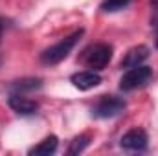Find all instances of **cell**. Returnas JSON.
<instances>
[{
    "instance_id": "obj_1",
    "label": "cell",
    "mask_w": 158,
    "mask_h": 156,
    "mask_svg": "<svg viewBox=\"0 0 158 156\" xmlns=\"http://www.w3.org/2000/svg\"><path fill=\"white\" fill-rule=\"evenodd\" d=\"M81 35H83V30L74 31V33L68 35L66 39L59 40L57 44L46 48V50L40 53V61H42L44 64H57V63L64 61V59L70 55V51L74 50V46L77 44V40L81 39Z\"/></svg>"
},
{
    "instance_id": "obj_2",
    "label": "cell",
    "mask_w": 158,
    "mask_h": 156,
    "mask_svg": "<svg viewBox=\"0 0 158 156\" xmlns=\"http://www.w3.org/2000/svg\"><path fill=\"white\" fill-rule=\"evenodd\" d=\"M112 59V46L105 42H98L88 46L83 51V63L90 70H103Z\"/></svg>"
},
{
    "instance_id": "obj_3",
    "label": "cell",
    "mask_w": 158,
    "mask_h": 156,
    "mask_svg": "<svg viewBox=\"0 0 158 156\" xmlns=\"http://www.w3.org/2000/svg\"><path fill=\"white\" fill-rule=\"evenodd\" d=\"M153 77V70L149 66H143V64H138L134 68H129L123 77L119 81V88L123 92H131V90H136V88H142L145 86Z\"/></svg>"
},
{
    "instance_id": "obj_4",
    "label": "cell",
    "mask_w": 158,
    "mask_h": 156,
    "mask_svg": "<svg viewBox=\"0 0 158 156\" xmlns=\"http://www.w3.org/2000/svg\"><path fill=\"white\" fill-rule=\"evenodd\" d=\"M125 101L121 97L116 96H103L94 107H92V114L96 117H101V119H107V117H114L121 114L125 110Z\"/></svg>"
},
{
    "instance_id": "obj_5",
    "label": "cell",
    "mask_w": 158,
    "mask_h": 156,
    "mask_svg": "<svg viewBox=\"0 0 158 156\" xmlns=\"http://www.w3.org/2000/svg\"><path fill=\"white\" fill-rule=\"evenodd\" d=\"M147 132L143 129H131L121 136V147L127 151H145L147 149Z\"/></svg>"
},
{
    "instance_id": "obj_6",
    "label": "cell",
    "mask_w": 158,
    "mask_h": 156,
    "mask_svg": "<svg viewBox=\"0 0 158 156\" xmlns=\"http://www.w3.org/2000/svg\"><path fill=\"white\" fill-rule=\"evenodd\" d=\"M7 103H9V107H11L17 114H20V116H31V114H35V112L39 110L37 101L28 99V97H24L22 94H11L9 99H7Z\"/></svg>"
},
{
    "instance_id": "obj_7",
    "label": "cell",
    "mask_w": 158,
    "mask_h": 156,
    "mask_svg": "<svg viewBox=\"0 0 158 156\" xmlns=\"http://www.w3.org/2000/svg\"><path fill=\"white\" fill-rule=\"evenodd\" d=\"M72 84L77 88V90H90V88H96L99 83H101V76L99 74H96L94 70H85V72H77V74H74L72 77Z\"/></svg>"
},
{
    "instance_id": "obj_8",
    "label": "cell",
    "mask_w": 158,
    "mask_h": 156,
    "mask_svg": "<svg viewBox=\"0 0 158 156\" xmlns=\"http://www.w3.org/2000/svg\"><path fill=\"white\" fill-rule=\"evenodd\" d=\"M147 57H149V48H147V46H143V44L134 46V48H131V50L125 53V57L121 59V68H134V66L142 64Z\"/></svg>"
},
{
    "instance_id": "obj_9",
    "label": "cell",
    "mask_w": 158,
    "mask_h": 156,
    "mask_svg": "<svg viewBox=\"0 0 158 156\" xmlns=\"http://www.w3.org/2000/svg\"><path fill=\"white\" fill-rule=\"evenodd\" d=\"M57 145H59L57 138H55V136H48V138H44V140L40 142L39 145H35V147L30 149V154L50 156V154H53V153L57 151Z\"/></svg>"
},
{
    "instance_id": "obj_10",
    "label": "cell",
    "mask_w": 158,
    "mask_h": 156,
    "mask_svg": "<svg viewBox=\"0 0 158 156\" xmlns=\"http://www.w3.org/2000/svg\"><path fill=\"white\" fill-rule=\"evenodd\" d=\"M42 86V81L40 79H22V81H15L9 90L13 94H22V92H31V90H37Z\"/></svg>"
},
{
    "instance_id": "obj_11",
    "label": "cell",
    "mask_w": 158,
    "mask_h": 156,
    "mask_svg": "<svg viewBox=\"0 0 158 156\" xmlns=\"http://www.w3.org/2000/svg\"><path fill=\"white\" fill-rule=\"evenodd\" d=\"M129 4H131V0H103L101 2V11H105V13H116V11L125 9Z\"/></svg>"
},
{
    "instance_id": "obj_12",
    "label": "cell",
    "mask_w": 158,
    "mask_h": 156,
    "mask_svg": "<svg viewBox=\"0 0 158 156\" xmlns=\"http://www.w3.org/2000/svg\"><path fill=\"white\" fill-rule=\"evenodd\" d=\"M88 136L86 134H81L77 138H74V142H72V145H70V149H68V154H79V153H83L85 151V147L88 145Z\"/></svg>"
},
{
    "instance_id": "obj_13",
    "label": "cell",
    "mask_w": 158,
    "mask_h": 156,
    "mask_svg": "<svg viewBox=\"0 0 158 156\" xmlns=\"http://www.w3.org/2000/svg\"><path fill=\"white\" fill-rule=\"evenodd\" d=\"M151 4H153V7H155V11H158V0H151Z\"/></svg>"
},
{
    "instance_id": "obj_14",
    "label": "cell",
    "mask_w": 158,
    "mask_h": 156,
    "mask_svg": "<svg viewBox=\"0 0 158 156\" xmlns=\"http://www.w3.org/2000/svg\"><path fill=\"white\" fill-rule=\"evenodd\" d=\"M0 39H2V22H0Z\"/></svg>"
},
{
    "instance_id": "obj_15",
    "label": "cell",
    "mask_w": 158,
    "mask_h": 156,
    "mask_svg": "<svg viewBox=\"0 0 158 156\" xmlns=\"http://www.w3.org/2000/svg\"><path fill=\"white\" fill-rule=\"evenodd\" d=\"M156 20H158V18H156ZM156 48H158V35H156Z\"/></svg>"
}]
</instances>
